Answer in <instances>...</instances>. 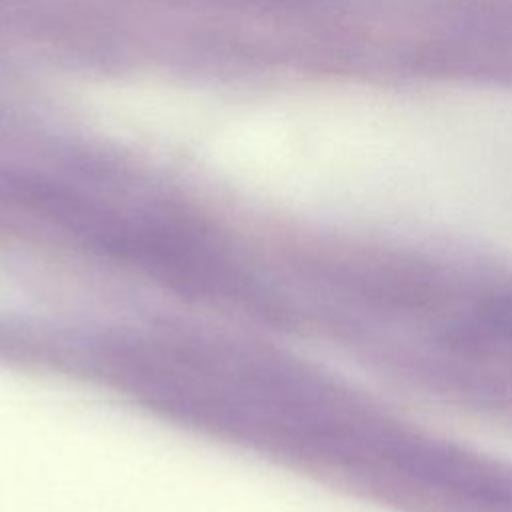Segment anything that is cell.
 <instances>
[{"instance_id": "obj_1", "label": "cell", "mask_w": 512, "mask_h": 512, "mask_svg": "<svg viewBox=\"0 0 512 512\" xmlns=\"http://www.w3.org/2000/svg\"><path fill=\"white\" fill-rule=\"evenodd\" d=\"M484 318L494 332L512 340V294L492 300L484 310Z\"/></svg>"}]
</instances>
